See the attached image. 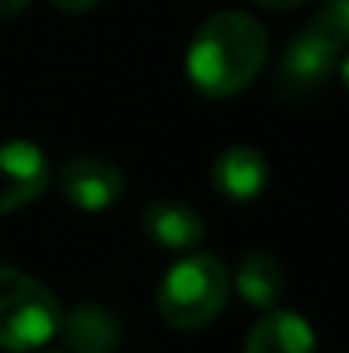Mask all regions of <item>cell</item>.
<instances>
[{"mask_svg":"<svg viewBox=\"0 0 349 353\" xmlns=\"http://www.w3.org/2000/svg\"><path fill=\"white\" fill-rule=\"evenodd\" d=\"M267 62V31L243 10L213 14L189 45L185 72L209 100H230L246 90Z\"/></svg>","mask_w":349,"mask_h":353,"instance_id":"cell-1","label":"cell"},{"mask_svg":"<svg viewBox=\"0 0 349 353\" xmlns=\"http://www.w3.org/2000/svg\"><path fill=\"white\" fill-rule=\"evenodd\" d=\"M230 295L226 264L216 254H189L168 268L158 288V312L175 330L209 326Z\"/></svg>","mask_w":349,"mask_h":353,"instance_id":"cell-2","label":"cell"},{"mask_svg":"<svg viewBox=\"0 0 349 353\" xmlns=\"http://www.w3.org/2000/svg\"><path fill=\"white\" fill-rule=\"evenodd\" d=\"M59 299L14 264H0V347L10 353L38 350L59 333Z\"/></svg>","mask_w":349,"mask_h":353,"instance_id":"cell-3","label":"cell"},{"mask_svg":"<svg viewBox=\"0 0 349 353\" xmlns=\"http://www.w3.org/2000/svg\"><path fill=\"white\" fill-rule=\"evenodd\" d=\"M349 38L339 31V24L322 10L319 17H312L284 48L281 55V86L291 90V93H308V90H319L332 72L336 65L343 62V52H346Z\"/></svg>","mask_w":349,"mask_h":353,"instance_id":"cell-4","label":"cell"},{"mask_svg":"<svg viewBox=\"0 0 349 353\" xmlns=\"http://www.w3.org/2000/svg\"><path fill=\"white\" fill-rule=\"evenodd\" d=\"M52 182L48 158L31 141L0 144V216L34 203Z\"/></svg>","mask_w":349,"mask_h":353,"instance_id":"cell-5","label":"cell"},{"mask_svg":"<svg viewBox=\"0 0 349 353\" xmlns=\"http://www.w3.org/2000/svg\"><path fill=\"white\" fill-rule=\"evenodd\" d=\"M62 196L83 213H103L123 196V175L110 158L79 154L62 165L59 172Z\"/></svg>","mask_w":349,"mask_h":353,"instance_id":"cell-6","label":"cell"},{"mask_svg":"<svg viewBox=\"0 0 349 353\" xmlns=\"http://www.w3.org/2000/svg\"><path fill=\"white\" fill-rule=\"evenodd\" d=\"M209 179H213V189L220 196H226L233 203H250L264 192L267 179H271V168H267V158L257 151V148H226L216 154L213 168H209Z\"/></svg>","mask_w":349,"mask_h":353,"instance_id":"cell-7","label":"cell"},{"mask_svg":"<svg viewBox=\"0 0 349 353\" xmlns=\"http://www.w3.org/2000/svg\"><path fill=\"white\" fill-rule=\"evenodd\" d=\"M140 223H144L147 240L165 247V250H189V247H199L206 240L202 216L185 203H171V199L147 203Z\"/></svg>","mask_w":349,"mask_h":353,"instance_id":"cell-8","label":"cell"},{"mask_svg":"<svg viewBox=\"0 0 349 353\" xmlns=\"http://www.w3.org/2000/svg\"><path fill=\"white\" fill-rule=\"evenodd\" d=\"M59 333L72 353H116L120 347V323L103 305L83 302L69 309L59 323Z\"/></svg>","mask_w":349,"mask_h":353,"instance_id":"cell-9","label":"cell"},{"mask_svg":"<svg viewBox=\"0 0 349 353\" xmlns=\"http://www.w3.org/2000/svg\"><path fill=\"white\" fill-rule=\"evenodd\" d=\"M243 353H315V333L298 312H267L246 336Z\"/></svg>","mask_w":349,"mask_h":353,"instance_id":"cell-10","label":"cell"},{"mask_svg":"<svg viewBox=\"0 0 349 353\" xmlns=\"http://www.w3.org/2000/svg\"><path fill=\"white\" fill-rule=\"evenodd\" d=\"M233 288L236 295L253 305V309H271L281 292H284V268L277 264V257H271L267 250H250L240 257L236 274H233Z\"/></svg>","mask_w":349,"mask_h":353,"instance_id":"cell-11","label":"cell"},{"mask_svg":"<svg viewBox=\"0 0 349 353\" xmlns=\"http://www.w3.org/2000/svg\"><path fill=\"white\" fill-rule=\"evenodd\" d=\"M326 14L339 24V31L349 38V0H329L326 3Z\"/></svg>","mask_w":349,"mask_h":353,"instance_id":"cell-12","label":"cell"},{"mask_svg":"<svg viewBox=\"0 0 349 353\" xmlns=\"http://www.w3.org/2000/svg\"><path fill=\"white\" fill-rule=\"evenodd\" d=\"M59 10H65V14H83V10H89V7H96L100 0H52Z\"/></svg>","mask_w":349,"mask_h":353,"instance_id":"cell-13","label":"cell"},{"mask_svg":"<svg viewBox=\"0 0 349 353\" xmlns=\"http://www.w3.org/2000/svg\"><path fill=\"white\" fill-rule=\"evenodd\" d=\"M31 0H0V17H17L21 10H28Z\"/></svg>","mask_w":349,"mask_h":353,"instance_id":"cell-14","label":"cell"},{"mask_svg":"<svg viewBox=\"0 0 349 353\" xmlns=\"http://www.w3.org/2000/svg\"><path fill=\"white\" fill-rule=\"evenodd\" d=\"M257 3H264V7H271V10H288V7H298V3H305V0H257Z\"/></svg>","mask_w":349,"mask_h":353,"instance_id":"cell-15","label":"cell"},{"mask_svg":"<svg viewBox=\"0 0 349 353\" xmlns=\"http://www.w3.org/2000/svg\"><path fill=\"white\" fill-rule=\"evenodd\" d=\"M339 76H343V83L349 90V55H343V62H339Z\"/></svg>","mask_w":349,"mask_h":353,"instance_id":"cell-16","label":"cell"}]
</instances>
